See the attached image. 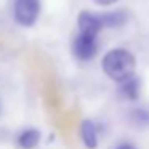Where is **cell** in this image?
I'll list each match as a JSON object with an SVG mask.
<instances>
[{
    "label": "cell",
    "instance_id": "1",
    "mask_svg": "<svg viewBox=\"0 0 149 149\" xmlns=\"http://www.w3.org/2000/svg\"><path fill=\"white\" fill-rule=\"evenodd\" d=\"M136 61L135 56L125 48H114L107 52L103 58V71L109 79L114 82H122L128 80L130 77L135 75Z\"/></svg>",
    "mask_w": 149,
    "mask_h": 149
},
{
    "label": "cell",
    "instance_id": "2",
    "mask_svg": "<svg viewBox=\"0 0 149 149\" xmlns=\"http://www.w3.org/2000/svg\"><path fill=\"white\" fill-rule=\"evenodd\" d=\"M15 19L21 26H34L40 13V0H15Z\"/></svg>",
    "mask_w": 149,
    "mask_h": 149
},
{
    "label": "cell",
    "instance_id": "3",
    "mask_svg": "<svg viewBox=\"0 0 149 149\" xmlns=\"http://www.w3.org/2000/svg\"><path fill=\"white\" fill-rule=\"evenodd\" d=\"M72 52L74 56L80 61H88L91 59L98 52V43H96V36L79 32L72 42Z\"/></svg>",
    "mask_w": 149,
    "mask_h": 149
},
{
    "label": "cell",
    "instance_id": "4",
    "mask_svg": "<svg viewBox=\"0 0 149 149\" xmlns=\"http://www.w3.org/2000/svg\"><path fill=\"white\" fill-rule=\"evenodd\" d=\"M77 26H79V32L90 34V36H96V37L100 34V31L104 27L103 21H101V15L91 13V11H82L79 15Z\"/></svg>",
    "mask_w": 149,
    "mask_h": 149
},
{
    "label": "cell",
    "instance_id": "5",
    "mask_svg": "<svg viewBox=\"0 0 149 149\" xmlns=\"http://www.w3.org/2000/svg\"><path fill=\"white\" fill-rule=\"evenodd\" d=\"M82 141L88 149H95L98 146V127L93 120H84L80 127Z\"/></svg>",
    "mask_w": 149,
    "mask_h": 149
},
{
    "label": "cell",
    "instance_id": "6",
    "mask_svg": "<svg viewBox=\"0 0 149 149\" xmlns=\"http://www.w3.org/2000/svg\"><path fill=\"white\" fill-rule=\"evenodd\" d=\"M40 141V133L36 128H27L19 133L18 136V144L23 149H34Z\"/></svg>",
    "mask_w": 149,
    "mask_h": 149
},
{
    "label": "cell",
    "instance_id": "7",
    "mask_svg": "<svg viewBox=\"0 0 149 149\" xmlns=\"http://www.w3.org/2000/svg\"><path fill=\"white\" fill-rule=\"evenodd\" d=\"M120 91H122V95L125 98H128V100H136L138 95H139V80L135 77V75L130 77L128 80L122 82Z\"/></svg>",
    "mask_w": 149,
    "mask_h": 149
},
{
    "label": "cell",
    "instance_id": "8",
    "mask_svg": "<svg viewBox=\"0 0 149 149\" xmlns=\"http://www.w3.org/2000/svg\"><path fill=\"white\" fill-rule=\"evenodd\" d=\"M125 13L123 11H107V13L101 15V21H103L104 27H117L122 26L125 23Z\"/></svg>",
    "mask_w": 149,
    "mask_h": 149
},
{
    "label": "cell",
    "instance_id": "9",
    "mask_svg": "<svg viewBox=\"0 0 149 149\" xmlns=\"http://www.w3.org/2000/svg\"><path fill=\"white\" fill-rule=\"evenodd\" d=\"M133 119H135V122H141V120L143 122H149V114L144 109H138L133 114Z\"/></svg>",
    "mask_w": 149,
    "mask_h": 149
},
{
    "label": "cell",
    "instance_id": "10",
    "mask_svg": "<svg viewBox=\"0 0 149 149\" xmlns=\"http://www.w3.org/2000/svg\"><path fill=\"white\" fill-rule=\"evenodd\" d=\"M96 5H101V7H107V5H112L116 3L117 0H93Z\"/></svg>",
    "mask_w": 149,
    "mask_h": 149
},
{
    "label": "cell",
    "instance_id": "11",
    "mask_svg": "<svg viewBox=\"0 0 149 149\" xmlns=\"http://www.w3.org/2000/svg\"><path fill=\"white\" fill-rule=\"evenodd\" d=\"M117 149H136V148L133 144H120Z\"/></svg>",
    "mask_w": 149,
    "mask_h": 149
}]
</instances>
